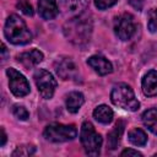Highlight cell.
<instances>
[{
    "instance_id": "6da1fadb",
    "label": "cell",
    "mask_w": 157,
    "mask_h": 157,
    "mask_svg": "<svg viewBox=\"0 0 157 157\" xmlns=\"http://www.w3.org/2000/svg\"><path fill=\"white\" fill-rule=\"evenodd\" d=\"M92 28L93 25L91 17L87 13L81 12L75 17L70 18L69 21H66L63 29L65 37L72 44L82 47L90 42L92 36Z\"/></svg>"
},
{
    "instance_id": "7a4b0ae2",
    "label": "cell",
    "mask_w": 157,
    "mask_h": 157,
    "mask_svg": "<svg viewBox=\"0 0 157 157\" xmlns=\"http://www.w3.org/2000/svg\"><path fill=\"white\" fill-rule=\"evenodd\" d=\"M4 34L6 39L16 45H23L32 40V33L28 29L26 22L17 15H10L4 27Z\"/></svg>"
},
{
    "instance_id": "3957f363",
    "label": "cell",
    "mask_w": 157,
    "mask_h": 157,
    "mask_svg": "<svg viewBox=\"0 0 157 157\" xmlns=\"http://www.w3.org/2000/svg\"><path fill=\"white\" fill-rule=\"evenodd\" d=\"M110 101L114 105L129 112H136L140 108V102L136 99L132 88L126 83H118L113 87Z\"/></svg>"
},
{
    "instance_id": "277c9868",
    "label": "cell",
    "mask_w": 157,
    "mask_h": 157,
    "mask_svg": "<svg viewBox=\"0 0 157 157\" xmlns=\"http://www.w3.org/2000/svg\"><path fill=\"white\" fill-rule=\"evenodd\" d=\"M80 141L85 152L90 156H98L102 147V136L94 130L90 121H85L80 131Z\"/></svg>"
},
{
    "instance_id": "5b68a950",
    "label": "cell",
    "mask_w": 157,
    "mask_h": 157,
    "mask_svg": "<svg viewBox=\"0 0 157 157\" xmlns=\"http://www.w3.org/2000/svg\"><path fill=\"white\" fill-rule=\"evenodd\" d=\"M43 135L45 140L50 142H66L74 140L77 135V129L75 125H65L60 123H52L45 126Z\"/></svg>"
},
{
    "instance_id": "8992f818",
    "label": "cell",
    "mask_w": 157,
    "mask_h": 157,
    "mask_svg": "<svg viewBox=\"0 0 157 157\" xmlns=\"http://www.w3.org/2000/svg\"><path fill=\"white\" fill-rule=\"evenodd\" d=\"M33 78L37 85L39 94L44 99H50L56 88V80L54 78V76L44 69H38L34 71Z\"/></svg>"
},
{
    "instance_id": "52a82bcc",
    "label": "cell",
    "mask_w": 157,
    "mask_h": 157,
    "mask_svg": "<svg viewBox=\"0 0 157 157\" xmlns=\"http://www.w3.org/2000/svg\"><path fill=\"white\" fill-rule=\"evenodd\" d=\"M136 31L134 16L131 13H121L114 20V32L121 40H129Z\"/></svg>"
},
{
    "instance_id": "ba28073f",
    "label": "cell",
    "mask_w": 157,
    "mask_h": 157,
    "mask_svg": "<svg viewBox=\"0 0 157 157\" xmlns=\"http://www.w3.org/2000/svg\"><path fill=\"white\" fill-rule=\"evenodd\" d=\"M9 77V87L13 96L16 97H25L29 93V83L27 78L16 69L9 67L6 70Z\"/></svg>"
},
{
    "instance_id": "9c48e42d",
    "label": "cell",
    "mask_w": 157,
    "mask_h": 157,
    "mask_svg": "<svg viewBox=\"0 0 157 157\" xmlns=\"http://www.w3.org/2000/svg\"><path fill=\"white\" fill-rule=\"evenodd\" d=\"M55 71L63 80H74L78 75L76 64L71 58H61L55 64Z\"/></svg>"
},
{
    "instance_id": "30bf717a",
    "label": "cell",
    "mask_w": 157,
    "mask_h": 157,
    "mask_svg": "<svg viewBox=\"0 0 157 157\" xmlns=\"http://www.w3.org/2000/svg\"><path fill=\"white\" fill-rule=\"evenodd\" d=\"M87 64L88 66H91L98 75L101 76H104V75H108L113 71V65L112 63L102 56V55H92L87 59Z\"/></svg>"
},
{
    "instance_id": "8fae6325",
    "label": "cell",
    "mask_w": 157,
    "mask_h": 157,
    "mask_svg": "<svg viewBox=\"0 0 157 157\" xmlns=\"http://www.w3.org/2000/svg\"><path fill=\"white\" fill-rule=\"evenodd\" d=\"M38 13L43 20H53L59 13L56 0H38Z\"/></svg>"
},
{
    "instance_id": "7c38bea8",
    "label": "cell",
    "mask_w": 157,
    "mask_h": 157,
    "mask_svg": "<svg viewBox=\"0 0 157 157\" xmlns=\"http://www.w3.org/2000/svg\"><path fill=\"white\" fill-rule=\"evenodd\" d=\"M43 60V53L38 49H32L29 52H25L17 56V61L21 63L26 69L34 67Z\"/></svg>"
},
{
    "instance_id": "4fadbf2b",
    "label": "cell",
    "mask_w": 157,
    "mask_h": 157,
    "mask_svg": "<svg viewBox=\"0 0 157 157\" xmlns=\"http://www.w3.org/2000/svg\"><path fill=\"white\" fill-rule=\"evenodd\" d=\"M141 86H142V92L145 96L147 97L157 96V71L150 70L144 76Z\"/></svg>"
},
{
    "instance_id": "5bb4252c",
    "label": "cell",
    "mask_w": 157,
    "mask_h": 157,
    "mask_svg": "<svg viewBox=\"0 0 157 157\" xmlns=\"http://www.w3.org/2000/svg\"><path fill=\"white\" fill-rule=\"evenodd\" d=\"M124 128H125V123L123 120H119L115 126L113 128V130L108 134V141H107V145L110 150H115L120 142V137L123 135V131H124Z\"/></svg>"
},
{
    "instance_id": "9a60e30c",
    "label": "cell",
    "mask_w": 157,
    "mask_h": 157,
    "mask_svg": "<svg viewBox=\"0 0 157 157\" xmlns=\"http://www.w3.org/2000/svg\"><path fill=\"white\" fill-rule=\"evenodd\" d=\"M83 102H85V98L81 92H77V91L70 92L66 97V108L70 113H77L78 109L82 107Z\"/></svg>"
},
{
    "instance_id": "2e32d148",
    "label": "cell",
    "mask_w": 157,
    "mask_h": 157,
    "mask_svg": "<svg viewBox=\"0 0 157 157\" xmlns=\"http://www.w3.org/2000/svg\"><path fill=\"white\" fill-rule=\"evenodd\" d=\"M144 125L155 135H157V108H151L142 114Z\"/></svg>"
},
{
    "instance_id": "e0dca14e",
    "label": "cell",
    "mask_w": 157,
    "mask_h": 157,
    "mask_svg": "<svg viewBox=\"0 0 157 157\" xmlns=\"http://www.w3.org/2000/svg\"><path fill=\"white\" fill-rule=\"evenodd\" d=\"M113 115H114L113 110L105 104H101L93 110L94 119L102 124H109L113 120Z\"/></svg>"
},
{
    "instance_id": "ac0fdd59",
    "label": "cell",
    "mask_w": 157,
    "mask_h": 157,
    "mask_svg": "<svg viewBox=\"0 0 157 157\" xmlns=\"http://www.w3.org/2000/svg\"><path fill=\"white\" fill-rule=\"evenodd\" d=\"M61 10L65 13L78 15L82 9V0H59Z\"/></svg>"
},
{
    "instance_id": "d6986e66",
    "label": "cell",
    "mask_w": 157,
    "mask_h": 157,
    "mask_svg": "<svg viewBox=\"0 0 157 157\" xmlns=\"http://www.w3.org/2000/svg\"><path fill=\"white\" fill-rule=\"evenodd\" d=\"M128 137H129V141L132 145H135V146H144L147 142V135H146V132L142 129H139V128L131 129L129 131V134H128Z\"/></svg>"
},
{
    "instance_id": "ffe728a7",
    "label": "cell",
    "mask_w": 157,
    "mask_h": 157,
    "mask_svg": "<svg viewBox=\"0 0 157 157\" xmlns=\"http://www.w3.org/2000/svg\"><path fill=\"white\" fill-rule=\"evenodd\" d=\"M36 152V147L33 145H22L17 146L12 152V156H31Z\"/></svg>"
},
{
    "instance_id": "44dd1931",
    "label": "cell",
    "mask_w": 157,
    "mask_h": 157,
    "mask_svg": "<svg viewBox=\"0 0 157 157\" xmlns=\"http://www.w3.org/2000/svg\"><path fill=\"white\" fill-rule=\"evenodd\" d=\"M12 113H13V115H15L17 119H20V120H27V119L29 118V113H28V110H27L23 105L15 104V105L12 107Z\"/></svg>"
},
{
    "instance_id": "7402d4cb",
    "label": "cell",
    "mask_w": 157,
    "mask_h": 157,
    "mask_svg": "<svg viewBox=\"0 0 157 157\" xmlns=\"http://www.w3.org/2000/svg\"><path fill=\"white\" fill-rule=\"evenodd\" d=\"M147 27L150 32L157 33V9H153L148 13V20H147Z\"/></svg>"
},
{
    "instance_id": "603a6c76",
    "label": "cell",
    "mask_w": 157,
    "mask_h": 157,
    "mask_svg": "<svg viewBox=\"0 0 157 157\" xmlns=\"http://www.w3.org/2000/svg\"><path fill=\"white\" fill-rule=\"evenodd\" d=\"M16 7L22 13H25L27 16H32L33 15V7H32V5L27 0H18L17 4H16Z\"/></svg>"
},
{
    "instance_id": "cb8c5ba5",
    "label": "cell",
    "mask_w": 157,
    "mask_h": 157,
    "mask_svg": "<svg viewBox=\"0 0 157 157\" xmlns=\"http://www.w3.org/2000/svg\"><path fill=\"white\" fill-rule=\"evenodd\" d=\"M117 1L118 0H94V5L99 10H105V9H109L113 5H115Z\"/></svg>"
},
{
    "instance_id": "d4e9b609",
    "label": "cell",
    "mask_w": 157,
    "mask_h": 157,
    "mask_svg": "<svg viewBox=\"0 0 157 157\" xmlns=\"http://www.w3.org/2000/svg\"><path fill=\"white\" fill-rule=\"evenodd\" d=\"M128 2L137 11H141L142 10V6H144V0H128Z\"/></svg>"
},
{
    "instance_id": "484cf974",
    "label": "cell",
    "mask_w": 157,
    "mask_h": 157,
    "mask_svg": "<svg viewBox=\"0 0 157 157\" xmlns=\"http://www.w3.org/2000/svg\"><path fill=\"white\" fill-rule=\"evenodd\" d=\"M121 156H139V157H141L142 153L136 151V150H132V148H126L121 152Z\"/></svg>"
},
{
    "instance_id": "4316f807",
    "label": "cell",
    "mask_w": 157,
    "mask_h": 157,
    "mask_svg": "<svg viewBox=\"0 0 157 157\" xmlns=\"http://www.w3.org/2000/svg\"><path fill=\"white\" fill-rule=\"evenodd\" d=\"M6 132H5V130H4V128H1V142H0V145L1 146H4L5 144H6Z\"/></svg>"
},
{
    "instance_id": "83f0119b",
    "label": "cell",
    "mask_w": 157,
    "mask_h": 157,
    "mask_svg": "<svg viewBox=\"0 0 157 157\" xmlns=\"http://www.w3.org/2000/svg\"><path fill=\"white\" fill-rule=\"evenodd\" d=\"M1 53H2V60H6L7 49H6V45H5V44H2V45H1Z\"/></svg>"
}]
</instances>
